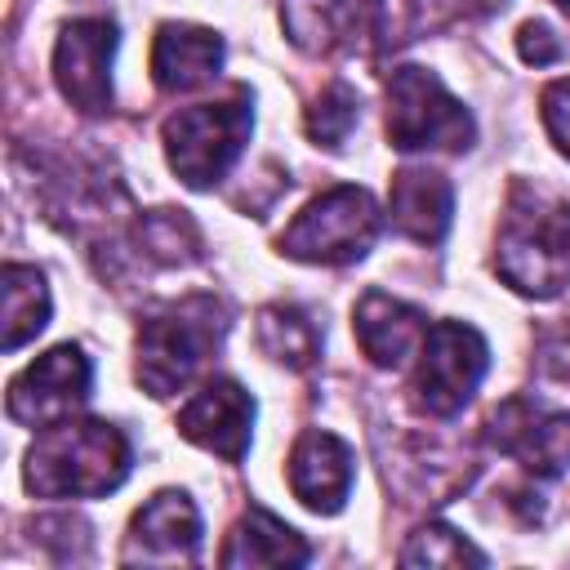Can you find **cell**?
<instances>
[{
	"instance_id": "cell-12",
	"label": "cell",
	"mask_w": 570,
	"mask_h": 570,
	"mask_svg": "<svg viewBox=\"0 0 570 570\" xmlns=\"http://www.w3.org/2000/svg\"><path fill=\"white\" fill-rule=\"evenodd\" d=\"M352 450L334 432H307L289 454V490L312 512H338L352 490Z\"/></svg>"
},
{
	"instance_id": "cell-9",
	"label": "cell",
	"mask_w": 570,
	"mask_h": 570,
	"mask_svg": "<svg viewBox=\"0 0 570 570\" xmlns=\"http://www.w3.org/2000/svg\"><path fill=\"white\" fill-rule=\"evenodd\" d=\"M89 356L71 343L45 352L36 365H27L13 383H9V419L13 423H31L45 428L62 414H71L85 396H89Z\"/></svg>"
},
{
	"instance_id": "cell-14",
	"label": "cell",
	"mask_w": 570,
	"mask_h": 570,
	"mask_svg": "<svg viewBox=\"0 0 570 570\" xmlns=\"http://www.w3.org/2000/svg\"><path fill=\"white\" fill-rule=\"evenodd\" d=\"M223 62V40L205 27H187V22H165L156 31L151 45V76L160 89L183 94L205 85Z\"/></svg>"
},
{
	"instance_id": "cell-17",
	"label": "cell",
	"mask_w": 570,
	"mask_h": 570,
	"mask_svg": "<svg viewBox=\"0 0 570 570\" xmlns=\"http://www.w3.org/2000/svg\"><path fill=\"white\" fill-rule=\"evenodd\" d=\"M307 557H312L307 543L272 512H249L227 534V548L218 552L223 566H298Z\"/></svg>"
},
{
	"instance_id": "cell-1",
	"label": "cell",
	"mask_w": 570,
	"mask_h": 570,
	"mask_svg": "<svg viewBox=\"0 0 570 570\" xmlns=\"http://www.w3.org/2000/svg\"><path fill=\"white\" fill-rule=\"evenodd\" d=\"M129 441L111 423H53L27 454V490L45 499H94L125 481Z\"/></svg>"
},
{
	"instance_id": "cell-10",
	"label": "cell",
	"mask_w": 570,
	"mask_h": 570,
	"mask_svg": "<svg viewBox=\"0 0 570 570\" xmlns=\"http://www.w3.org/2000/svg\"><path fill=\"white\" fill-rule=\"evenodd\" d=\"M490 441L503 454L521 459V468H530L534 476H557L570 463V414H557L525 396H512L494 410Z\"/></svg>"
},
{
	"instance_id": "cell-2",
	"label": "cell",
	"mask_w": 570,
	"mask_h": 570,
	"mask_svg": "<svg viewBox=\"0 0 570 570\" xmlns=\"http://www.w3.org/2000/svg\"><path fill=\"white\" fill-rule=\"evenodd\" d=\"M499 276L534 298H552L570 285V205L517 187L499 227Z\"/></svg>"
},
{
	"instance_id": "cell-3",
	"label": "cell",
	"mask_w": 570,
	"mask_h": 570,
	"mask_svg": "<svg viewBox=\"0 0 570 570\" xmlns=\"http://www.w3.org/2000/svg\"><path fill=\"white\" fill-rule=\"evenodd\" d=\"M223 330H227V312L209 294H191L183 303L151 312L138 325V383L151 396L178 392L218 347Z\"/></svg>"
},
{
	"instance_id": "cell-19",
	"label": "cell",
	"mask_w": 570,
	"mask_h": 570,
	"mask_svg": "<svg viewBox=\"0 0 570 570\" xmlns=\"http://www.w3.org/2000/svg\"><path fill=\"white\" fill-rule=\"evenodd\" d=\"M49 321V289L36 267L9 263L4 267V347L18 352L27 338H36Z\"/></svg>"
},
{
	"instance_id": "cell-23",
	"label": "cell",
	"mask_w": 570,
	"mask_h": 570,
	"mask_svg": "<svg viewBox=\"0 0 570 570\" xmlns=\"http://www.w3.org/2000/svg\"><path fill=\"white\" fill-rule=\"evenodd\" d=\"M401 561L405 566H414V561H428V566H463V561H485L463 534H454V530H445V525H428V530H419L410 543H405V552H401Z\"/></svg>"
},
{
	"instance_id": "cell-15",
	"label": "cell",
	"mask_w": 570,
	"mask_h": 570,
	"mask_svg": "<svg viewBox=\"0 0 570 570\" xmlns=\"http://www.w3.org/2000/svg\"><path fill=\"white\" fill-rule=\"evenodd\" d=\"M356 343H361V352L374 361V365H401L405 361V352L428 334V321L410 307V303H401V298H392V294H383V289H370L361 303H356Z\"/></svg>"
},
{
	"instance_id": "cell-26",
	"label": "cell",
	"mask_w": 570,
	"mask_h": 570,
	"mask_svg": "<svg viewBox=\"0 0 570 570\" xmlns=\"http://www.w3.org/2000/svg\"><path fill=\"white\" fill-rule=\"evenodd\" d=\"M557 9H561V13H570V0H557Z\"/></svg>"
},
{
	"instance_id": "cell-6",
	"label": "cell",
	"mask_w": 570,
	"mask_h": 570,
	"mask_svg": "<svg viewBox=\"0 0 570 570\" xmlns=\"http://www.w3.org/2000/svg\"><path fill=\"white\" fill-rule=\"evenodd\" d=\"M387 138L401 151L423 147H468L472 142V116L459 98L445 94V85L423 67H396L387 80Z\"/></svg>"
},
{
	"instance_id": "cell-13",
	"label": "cell",
	"mask_w": 570,
	"mask_h": 570,
	"mask_svg": "<svg viewBox=\"0 0 570 570\" xmlns=\"http://www.w3.org/2000/svg\"><path fill=\"white\" fill-rule=\"evenodd\" d=\"M196 543H200V517L191 499L178 490H165L134 517L125 557L129 561H187Z\"/></svg>"
},
{
	"instance_id": "cell-22",
	"label": "cell",
	"mask_w": 570,
	"mask_h": 570,
	"mask_svg": "<svg viewBox=\"0 0 570 570\" xmlns=\"http://www.w3.org/2000/svg\"><path fill=\"white\" fill-rule=\"evenodd\" d=\"M142 245L160 263H187L200 249V236L183 209H160V214L142 218Z\"/></svg>"
},
{
	"instance_id": "cell-18",
	"label": "cell",
	"mask_w": 570,
	"mask_h": 570,
	"mask_svg": "<svg viewBox=\"0 0 570 570\" xmlns=\"http://www.w3.org/2000/svg\"><path fill=\"white\" fill-rule=\"evenodd\" d=\"M281 22L307 53H334L356 36V0H285Z\"/></svg>"
},
{
	"instance_id": "cell-16",
	"label": "cell",
	"mask_w": 570,
	"mask_h": 570,
	"mask_svg": "<svg viewBox=\"0 0 570 570\" xmlns=\"http://www.w3.org/2000/svg\"><path fill=\"white\" fill-rule=\"evenodd\" d=\"M392 223L396 232L423 240V245H436L450 227V209H454V191L450 183L436 174V169H401L392 178Z\"/></svg>"
},
{
	"instance_id": "cell-25",
	"label": "cell",
	"mask_w": 570,
	"mask_h": 570,
	"mask_svg": "<svg viewBox=\"0 0 570 570\" xmlns=\"http://www.w3.org/2000/svg\"><path fill=\"white\" fill-rule=\"evenodd\" d=\"M517 49H521V58H525V62H534V67H543V62H557V58H561V40H557L543 22H525V27H521V36H517Z\"/></svg>"
},
{
	"instance_id": "cell-7",
	"label": "cell",
	"mask_w": 570,
	"mask_h": 570,
	"mask_svg": "<svg viewBox=\"0 0 570 570\" xmlns=\"http://www.w3.org/2000/svg\"><path fill=\"white\" fill-rule=\"evenodd\" d=\"M485 361H490L485 338L472 325H463V321L428 325L423 352H419V374H414V387H410L414 405L423 414H436V419L459 414L472 401V392L485 374Z\"/></svg>"
},
{
	"instance_id": "cell-4",
	"label": "cell",
	"mask_w": 570,
	"mask_h": 570,
	"mask_svg": "<svg viewBox=\"0 0 570 570\" xmlns=\"http://www.w3.org/2000/svg\"><path fill=\"white\" fill-rule=\"evenodd\" d=\"M249 125H254V111H249L245 89H236L232 98H218V102L183 107L178 116L165 120V151H169L174 174L187 187L218 183L232 169V160L240 156Z\"/></svg>"
},
{
	"instance_id": "cell-11",
	"label": "cell",
	"mask_w": 570,
	"mask_h": 570,
	"mask_svg": "<svg viewBox=\"0 0 570 570\" xmlns=\"http://www.w3.org/2000/svg\"><path fill=\"white\" fill-rule=\"evenodd\" d=\"M249 423H254V401L240 383L232 379H214L205 383L178 414V432L187 441H196L200 450L209 454H223V459H240L245 445H249Z\"/></svg>"
},
{
	"instance_id": "cell-20",
	"label": "cell",
	"mask_w": 570,
	"mask_h": 570,
	"mask_svg": "<svg viewBox=\"0 0 570 570\" xmlns=\"http://www.w3.org/2000/svg\"><path fill=\"white\" fill-rule=\"evenodd\" d=\"M258 347L267 356H276L281 365H289V370H307L321 352V334H316L307 312L276 303V307L258 312Z\"/></svg>"
},
{
	"instance_id": "cell-5",
	"label": "cell",
	"mask_w": 570,
	"mask_h": 570,
	"mask_svg": "<svg viewBox=\"0 0 570 570\" xmlns=\"http://www.w3.org/2000/svg\"><path fill=\"white\" fill-rule=\"evenodd\" d=\"M379 236V205L365 187L321 191L281 236V249L303 263H356Z\"/></svg>"
},
{
	"instance_id": "cell-24",
	"label": "cell",
	"mask_w": 570,
	"mask_h": 570,
	"mask_svg": "<svg viewBox=\"0 0 570 570\" xmlns=\"http://www.w3.org/2000/svg\"><path fill=\"white\" fill-rule=\"evenodd\" d=\"M543 125H548L552 142L570 156V76L557 80V85L543 94Z\"/></svg>"
},
{
	"instance_id": "cell-21",
	"label": "cell",
	"mask_w": 570,
	"mask_h": 570,
	"mask_svg": "<svg viewBox=\"0 0 570 570\" xmlns=\"http://www.w3.org/2000/svg\"><path fill=\"white\" fill-rule=\"evenodd\" d=\"M356 116H361L356 89L343 85V80H334V85H325L321 98L307 107V134H312V142H321V147H338V142L352 134Z\"/></svg>"
},
{
	"instance_id": "cell-8",
	"label": "cell",
	"mask_w": 570,
	"mask_h": 570,
	"mask_svg": "<svg viewBox=\"0 0 570 570\" xmlns=\"http://www.w3.org/2000/svg\"><path fill=\"white\" fill-rule=\"evenodd\" d=\"M111 53H116V27L107 18H80L58 36L53 49L58 89L85 116L111 107Z\"/></svg>"
}]
</instances>
